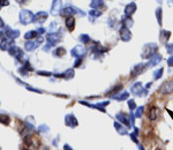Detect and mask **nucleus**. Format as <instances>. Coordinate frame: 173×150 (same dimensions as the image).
I'll list each match as a JSON object with an SVG mask.
<instances>
[{"label":"nucleus","mask_w":173,"mask_h":150,"mask_svg":"<svg viewBox=\"0 0 173 150\" xmlns=\"http://www.w3.org/2000/svg\"><path fill=\"white\" fill-rule=\"evenodd\" d=\"M156 50H157V44H154V43L147 44L143 47V52L141 57H142L143 59H150L151 57L155 54Z\"/></svg>","instance_id":"1"},{"label":"nucleus","mask_w":173,"mask_h":150,"mask_svg":"<svg viewBox=\"0 0 173 150\" xmlns=\"http://www.w3.org/2000/svg\"><path fill=\"white\" fill-rule=\"evenodd\" d=\"M130 90H132V92H133L134 95H136V96H144V95L148 94L147 89H144L143 86L140 82L134 83V84L132 86V89Z\"/></svg>","instance_id":"2"},{"label":"nucleus","mask_w":173,"mask_h":150,"mask_svg":"<svg viewBox=\"0 0 173 150\" xmlns=\"http://www.w3.org/2000/svg\"><path fill=\"white\" fill-rule=\"evenodd\" d=\"M119 35H120V38L124 42H129L132 39V32L129 31V28H127V27L122 26L119 30Z\"/></svg>","instance_id":"3"},{"label":"nucleus","mask_w":173,"mask_h":150,"mask_svg":"<svg viewBox=\"0 0 173 150\" xmlns=\"http://www.w3.org/2000/svg\"><path fill=\"white\" fill-rule=\"evenodd\" d=\"M160 92H162L163 95H169V94L173 92V81H167V82H165L164 84H162Z\"/></svg>","instance_id":"4"},{"label":"nucleus","mask_w":173,"mask_h":150,"mask_svg":"<svg viewBox=\"0 0 173 150\" xmlns=\"http://www.w3.org/2000/svg\"><path fill=\"white\" fill-rule=\"evenodd\" d=\"M117 119H118V121H120L121 124H124V125H126L128 128L130 127V121H129V119H128V117L125 114L124 112H119L117 113Z\"/></svg>","instance_id":"5"},{"label":"nucleus","mask_w":173,"mask_h":150,"mask_svg":"<svg viewBox=\"0 0 173 150\" xmlns=\"http://www.w3.org/2000/svg\"><path fill=\"white\" fill-rule=\"evenodd\" d=\"M72 54L75 56V57H82L85 54V47L84 46H81V45H77L73 49L72 51Z\"/></svg>","instance_id":"6"},{"label":"nucleus","mask_w":173,"mask_h":150,"mask_svg":"<svg viewBox=\"0 0 173 150\" xmlns=\"http://www.w3.org/2000/svg\"><path fill=\"white\" fill-rule=\"evenodd\" d=\"M114 127H115L117 132H118L120 135H126L128 133V127H126V126H122L120 121L114 122Z\"/></svg>","instance_id":"7"},{"label":"nucleus","mask_w":173,"mask_h":150,"mask_svg":"<svg viewBox=\"0 0 173 150\" xmlns=\"http://www.w3.org/2000/svg\"><path fill=\"white\" fill-rule=\"evenodd\" d=\"M136 4L135 2H130L129 5H127L126 6V8H125V14H126V16H130V15H133L134 13H135L136 10Z\"/></svg>","instance_id":"8"},{"label":"nucleus","mask_w":173,"mask_h":150,"mask_svg":"<svg viewBox=\"0 0 173 150\" xmlns=\"http://www.w3.org/2000/svg\"><path fill=\"white\" fill-rule=\"evenodd\" d=\"M147 68V66L144 65V64H137L134 69H133V72H132V76H135V75H139V74H142L143 70Z\"/></svg>","instance_id":"9"},{"label":"nucleus","mask_w":173,"mask_h":150,"mask_svg":"<svg viewBox=\"0 0 173 150\" xmlns=\"http://www.w3.org/2000/svg\"><path fill=\"white\" fill-rule=\"evenodd\" d=\"M162 56L160 54H158V53H155L152 57L150 58V61H149V66H156L158 65L160 61H162Z\"/></svg>","instance_id":"10"},{"label":"nucleus","mask_w":173,"mask_h":150,"mask_svg":"<svg viewBox=\"0 0 173 150\" xmlns=\"http://www.w3.org/2000/svg\"><path fill=\"white\" fill-rule=\"evenodd\" d=\"M158 114H159L158 107H156V106H151L150 110H149V119L156 120L158 118Z\"/></svg>","instance_id":"11"},{"label":"nucleus","mask_w":173,"mask_h":150,"mask_svg":"<svg viewBox=\"0 0 173 150\" xmlns=\"http://www.w3.org/2000/svg\"><path fill=\"white\" fill-rule=\"evenodd\" d=\"M171 37V32L170 31H167V30H162V32H160V40L163 42V43H166L169 39Z\"/></svg>","instance_id":"12"},{"label":"nucleus","mask_w":173,"mask_h":150,"mask_svg":"<svg viewBox=\"0 0 173 150\" xmlns=\"http://www.w3.org/2000/svg\"><path fill=\"white\" fill-rule=\"evenodd\" d=\"M66 26H67V28L69 30L74 29V26H75V20H74V17L69 16L67 20H66Z\"/></svg>","instance_id":"13"},{"label":"nucleus","mask_w":173,"mask_h":150,"mask_svg":"<svg viewBox=\"0 0 173 150\" xmlns=\"http://www.w3.org/2000/svg\"><path fill=\"white\" fill-rule=\"evenodd\" d=\"M114 99H118V100H126L128 97H129V94L126 92V91H124V92H121L120 95H115V96H112Z\"/></svg>","instance_id":"14"},{"label":"nucleus","mask_w":173,"mask_h":150,"mask_svg":"<svg viewBox=\"0 0 173 150\" xmlns=\"http://www.w3.org/2000/svg\"><path fill=\"white\" fill-rule=\"evenodd\" d=\"M122 23H124V27H127V28H130V27H133V24H134L133 20H132L129 16L125 17V19H124V21H122Z\"/></svg>","instance_id":"15"},{"label":"nucleus","mask_w":173,"mask_h":150,"mask_svg":"<svg viewBox=\"0 0 173 150\" xmlns=\"http://www.w3.org/2000/svg\"><path fill=\"white\" fill-rule=\"evenodd\" d=\"M91 7L92 8H99L103 6V0H91Z\"/></svg>","instance_id":"16"},{"label":"nucleus","mask_w":173,"mask_h":150,"mask_svg":"<svg viewBox=\"0 0 173 150\" xmlns=\"http://www.w3.org/2000/svg\"><path fill=\"white\" fill-rule=\"evenodd\" d=\"M163 72H164V68H159L158 70H156V72L154 73V77H155V80L160 79V77H162V75H163Z\"/></svg>","instance_id":"17"},{"label":"nucleus","mask_w":173,"mask_h":150,"mask_svg":"<svg viewBox=\"0 0 173 150\" xmlns=\"http://www.w3.org/2000/svg\"><path fill=\"white\" fill-rule=\"evenodd\" d=\"M75 13V10H74V8L73 7H67L64 12H62V14L64 15H69V16H72V14H74Z\"/></svg>","instance_id":"18"},{"label":"nucleus","mask_w":173,"mask_h":150,"mask_svg":"<svg viewBox=\"0 0 173 150\" xmlns=\"http://www.w3.org/2000/svg\"><path fill=\"white\" fill-rule=\"evenodd\" d=\"M143 111H144V109H143V106H140V107H137L135 111V118H141L143 114Z\"/></svg>","instance_id":"19"},{"label":"nucleus","mask_w":173,"mask_h":150,"mask_svg":"<svg viewBox=\"0 0 173 150\" xmlns=\"http://www.w3.org/2000/svg\"><path fill=\"white\" fill-rule=\"evenodd\" d=\"M121 88H122V86H121V84H119V86H115V87H114V88H113V89L111 90V91H109V92H107V95H109V96H112L113 94L118 92V91H119V90H120Z\"/></svg>","instance_id":"20"},{"label":"nucleus","mask_w":173,"mask_h":150,"mask_svg":"<svg viewBox=\"0 0 173 150\" xmlns=\"http://www.w3.org/2000/svg\"><path fill=\"white\" fill-rule=\"evenodd\" d=\"M162 13H163V12H162V8L159 7L157 10H156V16H157L158 23H159L160 26H162Z\"/></svg>","instance_id":"21"},{"label":"nucleus","mask_w":173,"mask_h":150,"mask_svg":"<svg viewBox=\"0 0 173 150\" xmlns=\"http://www.w3.org/2000/svg\"><path fill=\"white\" fill-rule=\"evenodd\" d=\"M128 106H129V110H135L136 109V104H135V102L133 100V99H129L128 100Z\"/></svg>","instance_id":"22"},{"label":"nucleus","mask_w":173,"mask_h":150,"mask_svg":"<svg viewBox=\"0 0 173 150\" xmlns=\"http://www.w3.org/2000/svg\"><path fill=\"white\" fill-rule=\"evenodd\" d=\"M137 132H139V130H137V128H136L135 130H134V133H133V134H130L132 140H133L135 143H139V141H137Z\"/></svg>","instance_id":"23"},{"label":"nucleus","mask_w":173,"mask_h":150,"mask_svg":"<svg viewBox=\"0 0 173 150\" xmlns=\"http://www.w3.org/2000/svg\"><path fill=\"white\" fill-rule=\"evenodd\" d=\"M166 51L170 54H173V44H166Z\"/></svg>","instance_id":"24"},{"label":"nucleus","mask_w":173,"mask_h":150,"mask_svg":"<svg viewBox=\"0 0 173 150\" xmlns=\"http://www.w3.org/2000/svg\"><path fill=\"white\" fill-rule=\"evenodd\" d=\"M89 14L91 16H99V15H102V12H99V10H90Z\"/></svg>","instance_id":"25"},{"label":"nucleus","mask_w":173,"mask_h":150,"mask_svg":"<svg viewBox=\"0 0 173 150\" xmlns=\"http://www.w3.org/2000/svg\"><path fill=\"white\" fill-rule=\"evenodd\" d=\"M80 39H81L82 42H84V43H87V42H89V37H88L87 35H82V36L80 37Z\"/></svg>","instance_id":"26"},{"label":"nucleus","mask_w":173,"mask_h":150,"mask_svg":"<svg viewBox=\"0 0 173 150\" xmlns=\"http://www.w3.org/2000/svg\"><path fill=\"white\" fill-rule=\"evenodd\" d=\"M167 65H169L170 67H172L173 66V56H171V57L167 59Z\"/></svg>","instance_id":"27"}]
</instances>
